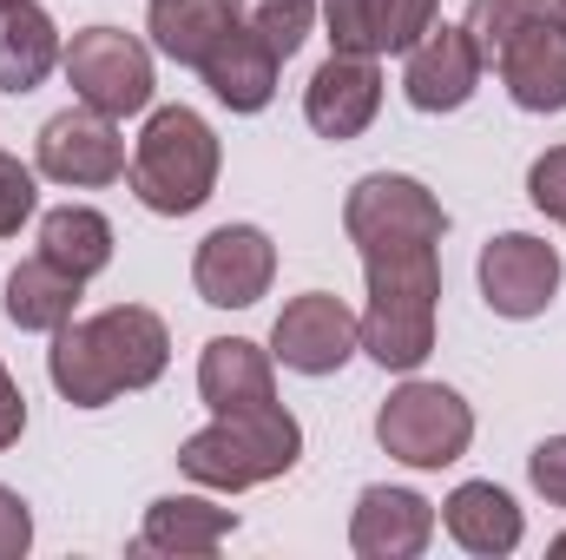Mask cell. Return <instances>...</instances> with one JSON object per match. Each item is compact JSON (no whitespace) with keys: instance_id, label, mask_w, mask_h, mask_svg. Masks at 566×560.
<instances>
[{"instance_id":"cell-24","label":"cell","mask_w":566,"mask_h":560,"mask_svg":"<svg viewBox=\"0 0 566 560\" xmlns=\"http://www.w3.org/2000/svg\"><path fill=\"white\" fill-rule=\"evenodd\" d=\"M7 317L20 323V330H60V323H73V310H80V278H66L60 265H46L40 251L27 258V265H13V278H7Z\"/></svg>"},{"instance_id":"cell-26","label":"cell","mask_w":566,"mask_h":560,"mask_svg":"<svg viewBox=\"0 0 566 560\" xmlns=\"http://www.w3.org/2000/svg\"><path fill=\"white\" fill-rule=\"evenodd\" d=\"M547 13V0H468V40H474V53H481V66H494V53L527 27V20H541Z\"/></svg>"},{"instance_id":"cell-23","label":"cell","mask_w":566,"mask_h":560,"mask_svg":"<svg viewBox=\"0 0 566 560\" xmlns=\"http://www.w3.org/2000/svg\"><path fill=\"white\" fill-rule=\"evenodd\" d=\"M40 258L60 265L66 278H99L113 265V225L93 211V205H60L40 218Z\"/></svg>"},{"instance_id":"cell-25","label":"cell","mask_w":566,"mask_h":560,"mask_svg":"<svg viewBox=\"0 0 566 560\" xmlns=\"http://www.w3.org/2000/svg\"><path fill=\"white\" fill-rule=\"evenodd\" d=\"M231 13H238V27H244L251 40H264L277 60H290V53L310 40V27H316V0H238Z\"/></svg>"},{"instance_id":"cell-4","label":"cell","mask_w":566,"mask_h":560,"mask_svg":"<svg viewBox=\"0 0 566 560\" xmlns=\"http://www.w3.org/2000/svg\"><path fill=\"white\" fill-rule=\"evenodd\" d=\"M303 455V428L283 403H258V409H231L211 428H198L185 448H178V468L198 481V488H218V495H238V488H264L296 468Z\"/></svg>"},{"instance_id":"cell-16","label":"cell","mask_w":566,"mask_h":560,"mask_svg":"<svg viewBox=\"0 0 566 560\" xmlns=\"http://www.w3.org/2000/svg\"><path fill=\"white\" fill-rule=\"evenodd\" d=\"M336 53H409L434 27V0H323Z\"/></svg>"},{"instance_id":"cell-2","label":"cell","mask_w":566,"mask_h":560,"mask_svg":"<svg viewBox=\"0 0 566 560\" xmlns=\"http://www.w3.org/2000/svg\"><path fill=\"white\" fill-rule=\"evenodd\" d=\"M363 271H369L363 350H369L382 370H422L428 350H434V297H441L434 245L376 251V258H363Z\"/></svg>"},{"instance_id":"cell-21","label":"cell","mask_w":566,"mask_h":560,"mask_svg":"<svg viewBox=\"0 0 566 560\" xmlns=\"http://www.w3.org/2000/svg\"><path fill=\"white\" fill-rule=\"evenodd\" d=\"M277 66L283 60L264 40H251L244 27H231V33L218 40V53H211L198 73H205V86H211L218 106H231V113H264V106L277 100Z\"/></svg>"},{"instance_id":"cell-22","label":"cell","mask_w":566,"mask_h":560,"mask_svg":"<svg viewBox=\"0 0 566 560\" xmlns=\"http://www.w3.org/2000/svg\"><path fill=\"white\" fill-rule=\"evenodd\" d=\"M145 27H151V46H158L165 60L205 66V60L218 53V40L238 27V13H231V0H151Z\"/></svg>"},{"instance_id":"cell-11","label":"cell","mask_w":566,"mask_h":560,"mask_svg":"<svg viewBox=\"0 0 566 560\" xmlns=\"http://www.w3.org/2000/svg\"><path fill=\"white\" fill-rule=\"evenodd\" d=\"M271 278H277V245L258 225H218L191 258L198 297L218 303V310H251L271 290Z\"/></svg>"},{"instance_id":"cell-3","label":"cell","mask_w":566,"mask_h":560,"mask_svg":"<svg viewBox=\"0 0 566 560\" xmlns=\"http://www.w3.org/2000/svg\"><path fill=\"white\" fill-rule=\"evenodd\" d=\"M218 133L191 113V106H158L145 120L139 145L126 158V178H133V198L158 218H191L211 191H218Z\"/></svg>"},{"instance_id":"cell-29","label":"cell","mask_w":566,"mask_h":560,"mask_svg":"<svg viewBox=\"0 0 566 560\" xmlns=\"http://www.w3.org/2000/svg\"><path fill=\"white\" fill-rule=\"evenodd\" d=\"M527 475H534V488L547 495V508H566V435H547V442L527 455Z\"/></svg>"},{"instance_id":"cell-18","label":"cell","mask_w":566,"mask_h":560,"mask_svg":"<svg viewBox=\"0 0 566 560\" xmlns=\"http://www.w3.org/2000/svg\"><path fill=\"white\" fill-rule=\"evenodd\" d=\"M441 528H448V541H454V548H468V554H481V560L514 554V548H521V535H527V521H521L514 495H507V488H494V481H461V488L441 501Z\"/></svg>"},{"instance_id":"cell-15","label":"cell","mask_w":566,"mask_h":560,"mask_svg":"<svg viewBox=\"0 0 566 560\" xmlns=\"http://www.w3.org/2000/svg\"><path fill=\"white\" fill-rule=\"evenodd\" d=\"M434 535V501L416 488H363L349 515V548L363 560H416Z\"/></svg>"},{"instance_id":"cell-9","label":"cell","mask_w":566,"mask_h":560,"mask_svg":"<svg viewBox=\"0 0 566 560\" xmlns=\"http://www.w3.org/2000/svg\"><path fill=\"white\" fill-rule=\"evenodd\" d=\"M40 178L53 185H73V191H99L113 178H126V139H119V120L93 113V106H73V113H53L40 126Z\"/></svg>"},{"instance_id":"cell-12","label":"cell","mask_w":566,"mask_h":560,"mask_svg":"<svg viewBox=\"0 0 566 560\" xmlns=\"http://www.w3.org/2000/svg\"><path fill=\"white\" fill-rule=\"evenodd\" d=\"M494 73L507 86V100L521 113H566V20L560 7H547L541 20H527L501 53Z\"/></svg>"},{"instance_id":"cell-14","label":"cell","mask_w":566,"mask_h":560,"mask_svg":"<svg viewBox=\"0 0 566 560\" xmlns=\"http://www.w3.org/2000/svg\"><path fill=\"white\" fill-rule=\"evenodd\" d=\"M382 113V73L369 53H329L303 86V120L323 139H356Z\"/></svg>"},{"instance_id":"cell-30","label":"cell","mask_w":566,"mask_h":560,"mask_svg":"<svg viewBox=\"0 0 566 560\" xmlns=\"http://www.w3.org/2000/svg\"><path fill=\"white\" fill-rule=\"evenodd\" d=\"M33 548V515H27V501L0 481V560H20Z\"/></svg>"},{"instance_id":"cell-17","label":"cell","mask_w":566,"mask_h":560,"mask_svg":"<svg viewBox=\"0 0 566 560\" xmlns=\"http://www.w3.org/2000/svg\"><path fill=\"white\" fill-rule=\"evenodd\" d=\"M198 396H205L211 416L277 403V356L258 350L251 336H218V343H205V356H198Z\"/></svg>"},{"instance_id":"cell-20","label":"cell","mask_w":566,"mask_h":560,"mask_svg":"<svg viewBox=\"0 0 566 560\" xmlns=\"http://www.w3.org/2000/svg\"><path fill=\"white\" fill-rule=\"evenodd\" d=\"M60 27L46 7L33 0H0V93H33L53 66H60Z\"/></svg>"},{"instance_id":"cell-8","label":"cell","mask_w":566,"mask_h":560,"mask_svg":"<svg viewBox=\"0 0 566 560\" xmlns=\"http://www.w3.org/2000/svg\"><path fill=\"white\" fill-rule=\"evenodd\" d=\"M356 350H363V317L329 290L290 297L271 323V356L296 376H336Z\"/></svg>"},{"instance_id":"cell-27","label":"cell","mask_w":566,"mask_h":560,"mask_svg":"<svg viewBox=\"0 0 566 560\" xmlns=\"http://www.w3.org/2000/svg\"><path fill=\"white\" fill-rule=\"evenodd\" d=\"M33 205H40L33 172H27L20 158H7V152H0V238H13V231L33 218Z\"/></svg>"},{"instance_id":"cell-31","label":"cell","mask_w":566,"mask_h":560,"mask_svg":"<svg viewBox=\"0 0 566 560\" xmlns=\"http://www.w3.org/2000/svg\"><path fill=\"white\" fill-rule=\"evenodd\" d=\"M20 428H27V396H20V383L7 376V363H0V448H13Z\"/></svg>"},{"instance_id":"cell-1","label":"cell","mask_w":566,"mask_h":560,"mask_svg":"<svg viewBox=\"0 0 566 560\" xmlns=\"http://www.w3.org/2000/svg\"><path fill=\"white\" fill-rule=\"evenodd\" d=\"M171 363V330L145 303H113L99 317H73L53 330L46 376L73 409H106L126 390H151Z\"/></svg>"},{"instance_id":"cell-33","label":"cell","mask_w":566,"mask_h":560,"mask_svg":"<svg viewBox=\"0 0 566 560\" xmlns=\"http://www.w3.org/2000/svg\"><path fill=\"white\" fill-rule=\"evenodd\" d=\"M560 20H566V0H560Z\"/></svg>"},{"instance_id":"cell-32","label":"cell","mask_w":566,"mask_h":560,"mask_svg":"<svg viewBox=\"0 0 566 560\" xmlns=\"http://www.w3.org/2000/svg\"><path fill=\"white\" fill-rule=\"evenodd\" d=\"M554 554H560V560H566V535H560V541H554Z\"/></svg>"},{"instance_id":"cell-10","label":"cell","mask_w":566,"mask_h":560,"mask_svg":"<svg viewBox=\"0 0 566 560\" xmlns=\"http://www.w3.org/2000/svg\"><path fill=\"white\" fill-rule=\"evenodd\" d=\"M554 290H560V251L547 238L501 231V238L481 245V297H488L494 317L527 323V317H541L554 303Z\"/></svg>"},{"instance_id":"cell-7","label":"cell","mask_w":566,"mask_h":560,"mask_svg":"<svg viewBox=\"0 0 566 560\" xmlns=\"http://www.w3.org/2000/svg\"><path fill=\"white\" fill-rule=\"evenodd\" d=\"M60 66H66V86L80 93V106H93L106 120H126V113L151 106V53L126 27H86V33H73L66 53H60Z\"/></svg>"},{"instance_id":"cell-19","label":"cell","mask_w":566,"mask_h":560,"mask_svg":"<svg viewBox=\"0 0 566 560\" xmlns=\"http://www.w3.org/2000/svg\"><path fill=\"white\" fill-rule=\"evenodd\" d=\"M238 515L205 501V495H158L145 508V528H139V554H218L231 541Z\"/></svg>"},{"instance_id":"cell-13","label":"cell","mask_w":566,"mask_h":560,"mask_svg":"<svg viewBox=\"0 0 566 560\" xmlns=\"http://www.w3.org/2000/svg\"><path fill=\"white\" fill-rule=\"evenodd\" d=\"M474 86H481V53H474L468 27L434 20L402 53V93H409L416 113H454V106L474 100Z\"/></svg>"},{"instance_id":"cell-5","label":"cell","mask_w":566,"mask_h":560,"mask_svg":"<svg viewBox=\"0 0 566 560\" xmlns=\"http://www.w3.org/2000/svg\"><path fill=\"white\" fill-rule=\"evenodd\" d=\"M343 231L363 258L376 251H416V245H441L448 238V211L422 178L402 172H369L349 198H343Z\"/></svg>"},{"instance_id":"cell-28","label":"cell","mask_w":566,"mask_h":560,"mask_svg":"<svg viewBox=\"0 0 566 560\" xmlns=\"http://www.w3.org/2000/svg\"><path fill=\"white\" fill-rule=\"evenodd\" d=\"M527 198H534L554 225H566V145L541 152V158L527 165Z\"/></svg>"},{"instance_id":"cell-6","label":"cell","mask_w":566,"mask_h":560,"mask_svg":"<svg viewBox=\"0 0 566 560\" xmlns=\"http://www.w3.org/2000/svg\"><path fill=\"white\" fill-rule=\"evenodd\" d=\"M376 442L409 468H448L474 442V409L448 383H402L376 409Z\"/></svg>"}]
</instances>
